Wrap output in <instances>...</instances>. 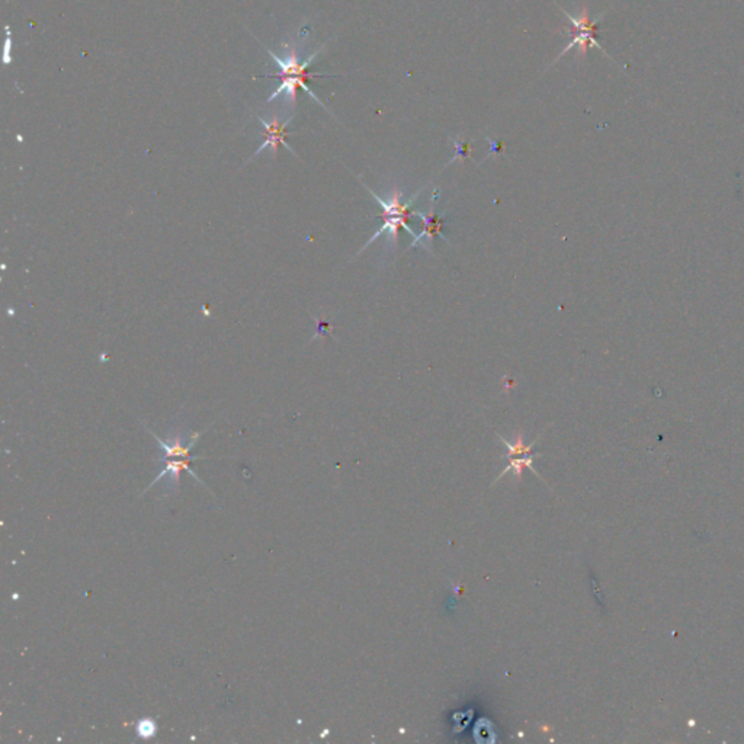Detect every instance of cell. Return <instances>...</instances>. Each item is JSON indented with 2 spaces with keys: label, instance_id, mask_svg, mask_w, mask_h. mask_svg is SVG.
Returning a JSON list of instances; mask_svg holds the SVG:
<instances>
[{
  "label": "cell",
  "instance_id": "obj_1",
  "mask_svg": "<svg viewBox=\"0 0 744 744\" xmlns=\"http://www.w3.org/2000/svg\"><path fill=\"white\" fill-rule=\"evenodd\" d=\"M268 52L271 54V57L274 59V62L276 63V66L279 67V73L278 74H268V76H262V77H268V79H279L281 80V84L276 88V91L268 98V102L274 101L276 96H279L281 94H287L288 99L293 102V105H295L297 102V89L301 88L303 91H305L312 99H316L320 105V99L314 95L311 92V89L307 86V81L308 79H312V77H330L329 74H317V73H308V67L310 64L312 63V60L316 59L319 51H316L314 54H311L308 57V60L305 62H300L298 55H297V51L294 47H290L288 48V52H287V57L285 59H281V57L275 55L271 50H268Z\"/></svg>",
  "mask_w": 744,
  "mask_h": 744
},
{
  "label": "cell",
  "instance_id": "obj_2",
  "mask_svg": "<svg viewBox=\"0 0 744 744\" xmlns=\"http://www.w3.org/2000/svg\"><path fill=\"white\" fill-rule=\"evenodd\" d=\"M361 182H362V185L369 191V193L376 198V201H377V203L381 205V208L384 210V213H383V218H384V224H383V227L380 228V230H378L374 236H372V239H371V240L362 247V250H363L366 246H369L372 242H374L378 236H381L383 233H387L388 237H391L393 244L395 246V244H397V240H398V232H400V228H405V230H407L415 239H417V235H416V233L412 230V228L409 227L407 221H409L412 217H417V215H419V211H413V210H412V203L415 201V198H416L420 192H417L415 196H412L407 203H402V196H403V193L400 192V191H397V189H394L388 201H383V199H381L374 191H372L369 186H366V185L363 184V181H361ZM362 250H361V252H362Z\"/></svg>",
  "mask_w": 744,
  "mask_h": 744
},
{
  "label": "cell",
  "instance_id": "obj_3",
  "mask_svg": "<svg viewBox=\"0 0 744 744\" xmlns=\"http://www.w3.org/2000/svg\"><path fill=\"white\" fill-rule=\"evenodd\" d=\"M561 11H563V13H564V15L568 18V21H570V26H571V28L568 30V33H570V35H571V38H573V40H571V43L563 50V52L558 55V59H561V55L565 54L567 51H570L571 48H577V51H579L580 55H586L587 48H590V47L599 48L600 51H604V52L607 54V51H605L602 47H600V44L596 41L597 23H599L600 19H602V16H604L605 13L599 15L594 21H590V19H589V12H587L586 8L582 9V13H580L579 16L570 15V13L565 12L564 9H561ZM607 55H608V54H607ZM558 59H557V60H558Z\"/></svg>",
  "mask_w": 744,
  "mask_h": 744
},
{
  "label": "cell",
  "instance_id": "obj_4",
  "mask_svg": "<svg viewBox=\"0 0 744 744\" xmlns=\"http://www.w3.org/2000/svg\"><path fill=\"white\" fill-rule=\"evenodd\" d=\"M257 120L262 123V125L265 128V141H264V145L259 149H257L254 156L262 153L265 149H272V154L275 156L276 152H278L279 145L285 146L290 152H293V149L287 145V141H285V135H287V127L293 121V117L288 118L287 121H283V123H281L276 115H272L271 121H266L262 117H257Z\"/></svg>",
  "mask_w": 744,
  "mask_h": 744
},
{
  "label": "cell",
  "instance_id": "obj_5",
  "mask_svg": "<svg viewBox=\"0 0 744 744\" xmlns=\"http://www.w3.org/2000/svg\"><path fill=\"white\" fill-rule=\"evenodd\" d=\"M438 193V189H435V193H434V198H432V204H431V211H429V214H422L419 213V218L423 221V227H422V233L417 236V239L413 240V243L410 244V247L413 246H417L419 243H422L424 247H426V242H432L434 237L439 236L442 237L446 243H449L445 236H444V228H445V221L441 215H438L435 213V196Z\"/></svg>",
  "mask_w": 744,
  "mask_h": 744
},
{
  "label": "cell",
  "instance_id": "obj_6",
  "mask_svg": "<svg viewBox=\"0 0 744 744\" xmlns=\"http://www.w3.org/2000/svg\"><path fill=\"white\" fill-rule=\"evenodd\" d=\"M154 438L157 439V442H159V445H160V448H162V451L164 453L163 460H167L169 456H175V458L181 456V458H185V460H196V458H192L189 455V452H191L192 446L195 445V441L199 438V434H195L188 445L181 439V436H175V438H171L170 441H162L156 435H154Z\"/></svg>",
  "mask_w": 744,
  "mask_h": 744
},
{
  "label": "cell",
  "instance_id": "obj_7",
  "mask_svg": "<svg viewBox=\"0 0 744 744\" xmlns=\"http://www.w3.org/2000/svg\"><path fill=\"white\" fill-rule=\"evenodd\" d=\"M163 461L166 463V467H164V470H162L160 474L152 481L150 487H152L153 484H156L159 480H162L164 475L170 474V484H171V487H174V489L176 487V489H178V485H179V478H181V473H182V471L189 473L195 480H198L199 483H201V480L198 478V475L189 468L188 461H192V460H185V461H166V460H163Z\"/></svg>",
  "mask_w": 744,
  "mask_h": 744
},
{
  "label": "cell",
  "instance_id": "obj_8",
  "mask_svg": "<svg viewBox=\"0 0 744 744\" xmlns=\"http://www.w3.org/2000/svg\"><path fill=\"white\" fill-rule=\"evenodd\" d=\"M135 734L138 738L149 740L157 735V724L153 718H141L135 723Z\"/></svg>",
  "mask_w": 744,
  "mask_h": 744
},
{
  "label": "cell",
  "instance_id": "obj_9",
  "mask_svg": "<svg viewBox=\"0 0 744 744\" xmlns=\"http://www.w3.org/2000/svg\"><path fill=\"white\" fill-rule=\"evenodd\" d=\"M502 441H503L505 446L507 448V453H506L507 458L521 456V455H529L532 446L535 445V442H532L531 445H525V444H524V439H522V435L518 436V441L514 442V444H510V442H507V441L503 439V438H502Z\"/></svg>",
  "mask_w": 744,
  "mask_h": 744
},
{
  "label": "cell",
  "instance_id": "obj_10",
  "mask_svg": "<svg viewBox=\"0 0 744 744\" xmlns=\"http://www.w3.org/2000/svg\"><path fill=\"white\" fill-rule=\"evenodd\" d=\"M532 461H534V456H526V458H518V460H512L510 461V466L506 467V470L503 471V474L509 470H513L514 475H517L518 478L522 477V471L524 468H532Z\"/></svg>",
  "mask_w": 744,
  "mask_h": 744
},
{
  "label": "cell",
  "instance_id": "obj_11",
  "mask_svg": "<svg viewBox=\"0 0 744 744\" xmlns=\"http://www.w3.org/2000/svg\"><path fill=\"white\" fill-rule=\"evenodd\" d=\"M453 145H455V147H456V154H455V157H453L449 163H452V162L456 160V159H460V160L463 162V160H466V159L470 156V152H471L470 142H464V141H456V140H453Z\"/></svg>",
  "mask_w": 744,
  "mask_h": 744
},
{
  "label": "cell",
  "instance_id": "obj_12",
  "mask_svg": "<svg viewBox=\"0 0 744 744\" xmlns=\"http://www.w3.org/2000/svg\"><path fill=\"white\" fill-rule=\"evenodd\" d=\"M489 141H490V145H492V153H490L489 156H492L493 153H499V152L503 149V145H502V142H495L493 140H489Z\"/></svg>",
  "mask_w": 744,
  "mask_h": 744
}]
</instances>
